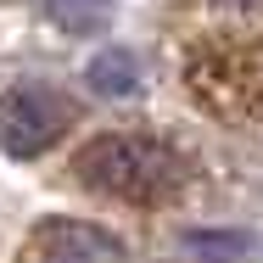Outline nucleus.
Instances as JSON below:
<instances>
[{
  "mask_svg": "<svg viewBox=\"0 0 263 263\" xmlns=\"http://www.w3.org/2000/svg\"><path fill=\"white\" fill-rule=\"evenodd\" d=\"M73 174H79L90 191H106V196L157 202V196H168V191L185 179V162L174 157L162 140H146V135H106V140H90V146L73 157Z\"/></svg>",
  "mask_w": 263,
  "mask_h": 263,
  "instance_id": "1",
  "label": "nucleus"
},
{
  "mask_svg": "<svg viewBox=\"0 0 263 263\" xmlns=\"http://www.w3.org/2000/svg\"><path fill=\"white\" fill-rule=\"evenodd\" d=\"M62 123H67V106L51 90H34V84L11 90L0 101V152L6 157H40V152L56 146Z\"/></svg>",
  "mask_w": 263,
  "mask_h": 263,
  "instance_id": "2",
  "label": "nucleus"
},
{
  "mask_svg": "<svg viewBox=\"0 0 263 263\" xmlns=\"http://www.w3.org/2000/svg\"><path fill=\"white\" fill-rule=\"evenodd\" d=\"M23 263H129L123 241L101 230V224H84V218H45L28 247Z\"/></svg>",
  "mask_w": 263,
  "mask_h": 263,
  "instance_id": "3",
  "label": "nucleus"
},
{
  "mask_svg": "<svg viewBox=\"0 0 263 263\" xmlns=\"http://www.w3.org/2000/svg\"><path fill=\"white\" fill-rule=\"evenodd\" d=\"M84 79H90V90H96V96L123 101V96H135V90H140V62H135L129 51H118V45H106V51L84 67Z\"/></svg>",
  "mask_w": 263,
  "mask_h": 263,
  "instance_id": "4",
  "label": "nucleus"
},
{
  "mask_svg": "<svg viewBox=\"0 0 263 263\" xmlns=\"http://www.w3.org/2000/svg\"><path fill=\"white\" fill-rule=\"evenodd\" d=\"M185 252L196 263H235L252 252V241L247 235H185Z\"/></svg>",
  "mask_w": 263,
  "mask_h": 263,
  "instance_id": "5",
  "label": "nucleus"
},
{
  "mask_svg": "<svg viewBox=\"0 0 263 263\" xmlns=\"http://www.w3.org/2000/svg\"><path fill=\"white\" fill-rule=\"evenodd\" d=\"M45 11L73 34H90V28L106 23V0H45Z\"/></svg>",
  "mask_w": 263,
  "mask_h": 263,
  "instance_id": "6",
  "label": "nucleus"
},
{
  "mask_svg": "<svg viewBox=\"0 0 263 263\" xmlns=\"http://www.w3.org/2000/svg\"><path fill=\"white\" fill-rule=\"evenodd\" d=\"M218 6H235V11H258L263 0H218Z\"/></svg>",
  "mask_w": 263,
  "mask_h": 263,
  "instance_id": "7",
  "label": "nucleus"
}]
</instances>
